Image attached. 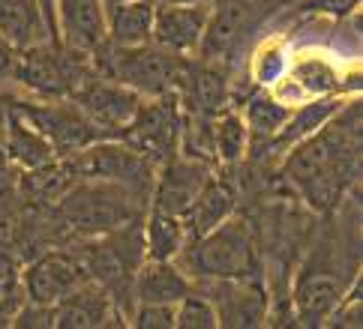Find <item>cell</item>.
I'll use <instances>...</instances> for the list:
<instances>
[{
	"label": "cell",
	"mask_w": 363,
	"mask_h": 329,
	"mask_svg": "<svg viewBox=\"0 0 363 329\" xmlns=\"http://www.w3.org/2000/svg\"><path fill=\"white\" fill-rule=\"evenodd\" d=\"M9 105L55 147L57 156H72L99 141V132L72 99H9Z\"/></svg>",
	"instance_id": "obj_9"
},
{
	"label": "cell",
	"mask_w": 363,
	"mask_h": 329,
	"mask_svg": "<svg viewBox=\"0 0 363 329\" xmlns=\"http://www.w3.org/2000/svg\"><path fill=\"white\" fill-rule=\"evenodd\" d=\"M252 69H255L258 84H274L277 78L285 72V51H282V45H279V42L264 45V48L255 54Z\"/></svg>",
	"instance_id": "obj_33"
},
{
	"label": "cell",
	"mask_w": 363,
	"mask_h": 329,
	"mask_svg": "<svg viewBox=\"0 0 363 329\" xmlns=\"http://www.w3.org/2000/svg\"><path fill=\"white\" fill-rule=\"evenodd\" d=\"M211 6L213 0L211 4L207 0H201V4H157L150 42H157L160 48L172 51V54L192 57L199 51Z\"/></svg>",
	"instance_id": "obj_14"
},
{
	"label": "cell",
	"mask_w": 363,
	"mask_h": 329,
	"mask_svg": "<svg viewBox=\"0 0 363 329\" xmlns=\"http://www.w3.org/2000/svg\"><path fill=\"white\" fill-rule=\"evenodd\" d=\"M235 207H238V189L235 183L223 174H213L207 177V183L199 189V195L192 197V204L184 209V231H186V246L192 240H199L207 231H213L216 225H223L228 216H235Z\"/></svg>",
	"instance_id": "obj_19"
},
{
	"label": "cell",
	"mask_w": 363,
	"mask_h": 329,
	"mask_svg": "<svg viewBox=\"0 0 363 329\" xmlns=\"http://www.w3.org/2000/svg\"><path fill=\"white\" fill-rule=\"evenodd\" d=\"M90 72V54L67 48L60 39H45L18 51L16 84L28 90L30 99H69Z\"/></svg>",
	"instance_id": "obj_6"
},
{
	"label": "cell",
	"mask_w": 363,
	"mask_h": 329,
	"mask_svg": "<svg viewBox=\"0 0 363 329\" xmlns=\"http://www.w3.org/2000/svg\"><path fill=\"white\" fill-rule=\"evenodd\" d=\"M129 323L138 329H172L174 326V306H160V302H135Z\"/></svg>",
	"instance_id": "obj_31"
},
{
	"label": "cell",
	"mask_w": 363,
	"mask_h": 329,
	"mask_svg": "<svg viewBox=\"0 0 363 329\" xmlns=\"http://www.w3.org/2000/svg\"><path fill=\"white\" fill-rule=\"evenodd\" d=\"M174 326L177 329H216L219 326L211 296L196 291V284H192V291L174 306Z\"/></svg>",
	"instance_id": "obj_30"
},
{
	"label": "cell",
	"mask_w": 363,
	"mask_h": 329,
	"mask_svg": "<svg viewBox=\"0 0 363 329\" xmlns=\"http://www.w3.org/2000/svg\"><path fill=\"white\" fill-rule=\"evenodd\" d=\"M147 197L118 183L106 180H75L67 195L51 207V219L60 233L72 240L111 233L129 221L145 219Z\"/></svg>",
	"instance_id": "obj_3"
},
{
	"label": "cell",
	"mask_w": 363,
	"mask_h": 329,
	"mask_svg": "<svg viewBox=\"0 0 363 329\" xmlns=\"http://www.w3.org/2000/svg\"><path fill=\"white\" fill-rule=\"evenodd\" d=\"M145 233V258L147 260H177L186 248V231L180 216H168L160 209H150L147 219H141Z\"/></svg>",
	"instance_id": "obj_27"
},
{
	"label": "cell",
	"mask_w": 363,
	"mask_h": 329,
	"mask_svg": "<svg viewBox=\"0 0 363 329\" xmlns=\"http://www.w3.org/2000/svg\"><path fill=\"white\" fill-rule=\"evenodd\" d=\"M67 162L79 180L118 183V186H126V189L150 197L157 165L147 162L145 156L135 153L133 147H126L118 138H99L94 144H87L79 153L67 156Z\"/></svg>",
	"instance_id": "obj_8"
},
{
	"label": "cell",
	"mask_w": 363,
	"mask_h": 329,
	"mask_svg": "<svg viewBox=\"0 0 363 329\" xmlns=\"http://www.w3.org/2000/svg\"><path fill=\"white\" fill-rule=\"evenodd\" d=\"M6 120H9V99L0 96V150H4V135H6ZM4 159V156H0Z\"/></svg>",
	"instance_id": "obj_37"
},
{
	"label": "cell",
	"mask_w": 363,
	"mask_h": 329,
	"mask_svg": "<svg viewBox=\"0 0 363 329\" xmlns=\"http://www.w3.org/2000/svg\"><path fill=\"white\" fill-rule=\"evenodd\" d=\"M79 180L72 174V168L67 162V156H57L40 168H30V171H18V189L24 197V207H33V209H51L72 183Z\"/></svg>",
	"instance_id": "obj_22"
},
{
	"label": "cell",
	"mask_w": 363,
	"mask_h": 329,
	"mask_svg": "<svg viewBox=\"0 0 363 329\" xmlns=\"http://www.w3.org/2000/svg\"><path fill=\"white\" fill-rule=\"evenodd\" d=\"M69 99L90 120V126L99 132V138H118V132L133 120V114L141 105V96L135 90L111 81V78L99 75L96 69L84 78Z\"/></svg>",
	"instance_id": "obj_11"
},
{
	"label": "cell",
	"mask_w": 363,
	"mask_h": 329,
	"mask_svg": "<svg viewBox=\"0 0 363 329\" xmlns=\"http://www.w3.org/2000/svg\"><path fill=\"white\" fill-rule=\"evenodd\" d=\"M160 0H123L106 9V42L145 45L153 36V16Z\"/></svg>",
	"instance_id": "obj_24"
},
{
	"label": "cell",
	"mask_w": 363,
	"mask_h": 329,
	"mask_svg": "<svg viewBox=\"0 0 363 329\" xmlns=\"http://www.w3.org/2000/svg\"><path fill=\"white\" fill-rule=\"evenodd\" d=\"M126 323L114 306L111 294L96 282L82 284L79 291L55 302V329H102Z\"/></svg>",
	"instance_id": "obj_18"
},
{
	"label": "cell",
	"mask_w": 363,
	"mask_h": 329,
	"mask_svg": "<svg viewBox=\"0 0 363 329\" xmlns=\"http://www.w3.org/2000/svg\"><path fill=\"white\" fill-rule=\"evenodd\" d=\"M16 66H18V48L0 36V90L16 84Z\"/></svg>",
	"instance_id": "obj_35"
},
{
	"label": "cell",
	"mask_w": 363,
	"mask_h": 329,
	"mask_svg": "<svg viewBox=\"0 0 363 329\" xmlns=\"http://www.w3.org/2000/svg\"><path fill=\"white\" fill-rule=\"evenodd\" d=\"M250 28H252V9L243 0H219V4L211 6L196 57L207 63H223L235 57Z\"/></svg>",
	"instance_id": "obj_15"
},
{
	"label": "cell",
	"mask_w": 363,
	"mask_h": 329,
	"mask_svg": "<svg viewBox=\"0 0 363 329\" xmlns=\"http://www.w3.org/2000/svg\"><path fill=\"white\" fill-rule=\"evenodd\" d=\"M289 114H291V105L270 93H258L250 99V105H246V111L240 117L246 123V132H250V153L255 159L267 156L270 141L277 138V132L289 120Z\"/></svg>",
	"instance_id": "obj_26"
},
{
	"label": "cell",
	"mask_w": 363,
	"mask_h": 329,
	"mask_svg": "<svg viewBox=\"0 0 363 329\" xmlns=\"http://www.w3.org/2000/svg\"><path fill=\"white\" fill-rule=\"evenodd\" d=\"M357 240H345L342 228H328L309 248L294 279V314L303 326L324 323L357 284Z\"/></svg>",
	"instance_id": "obj_2"
},
{
	"label": "cell",
	"mask_w": 363,
	"mask_h": 329,
	"mask_svg": "<svg viewBox=\"0 0 363 329\" xmlns=\"http://www.w3.org/2000/svg\"><path fill=\"white\" fill-rule=\"evenodd\" d=\"M160 4H201V0H160ZM211 4V0H207Z\"/></svg>",
	"instance_id": "obj_39"
},
{
	"label": "cell",
	"mask_w": 363,
	"mask_h": 329,
	"mask_svg": "<svg viewBox=\"0 0 363 329\" xmlns=\"http://www.w3.org/2000/svg\"><path fill=\"white\" fill-rule=\"evenodd\" d=\"M87 282H90V275L72 246L45 248V252L28 260V267H21L24 299L40 302V306H55V302L69 296L72 291H79Z\"/></svg>",
	"instance_id": "obj_10"
},
{
	"label": "cell",
	"mask_w": 363,
	"mask_h": 329,
	"mask_svg": "<svg viewBox=\"0 0 363 329\" xmlns=\"http://www.w3.org/2000/svg\"><path fill=\"white\" fill-rule=\"evenodd\" d=\"M189 291H192V279L177 267V260H147L145 258L133 282L135 302L177 306Z\"/></svg>",
	"instance_id": "obj_20"
},
{
	"label": "cell",
	"mask_w": 363,
	"mask_h": 329,
	"mask_svg": "<svg viewBox=\"0 0 363 329\" xmlns=\"http://www.w3.org/2000/svg\"><path fill=\"white\" fill-rule=\"evenodd\" d=\"M211 138H213L216 165H238L246 159V153H250V132H246L243 117L228 108L213 117Z\"/></svg>",
	"instance_id": "obj_28"
},
{
	"label": "cell",
	"mask_w": 363,
	"mask_h": 329,
	"mask_svg": "<svg viewBox=\"0 0 363 329\" xmlns=\"http://www.w3.org/2000/svg\"><path fill=\"white\" fill-rule=\"evenodd\" d=\"M204 291L216 308L219 326H264L267 321V294L258 282H231V279H204Z\"/></svg>",
	"instance_id": "obj_16"
},
{
	"label": "cell",
	"mask_w": 363,
	"mask_h": 329,
	"mask_svg": "<svg viewBox=\"0 0 363 329\" xmlns=\"http://www.w3.org/2000/svg\"><path fill=\"white\" fill-rule=\"evenodd\" d=\"M90 63H94V69L99 75L135 90L141 99H153V96L174 93L180 72L186 66V57L172 54V51L160 48L157 42H145V45L102 42L90 54Z\"/></svg>",
	"instance_id": "obj_5"
},
{
	"label": "cell",
	"mask_w": 363,
	"mask_h": 329,
	"mask_svg": "<svg viewBox=\"0 0 363 329\" xmlns=\"http://www.w3.org/2000/svg\"><path fill=\"white\" fill-rule=\"evenodd\" d=\"M55 30L67 48L94 54L106 42V0H55Z\"/></svg>",
	"instance_id": "obj_17"
},
{
	"label": "cell",
	"mask_w": 363,
	"mask_h": 329,
	"mask_svg": "<svg viewBox=\"0 0 363 329\" xmlns=\"http://www.w3.org/2000/svg\"><path fill=\"white\" fill-rule=\"evenodd\" d=\"M333 81H336V72L321 60H306L297 66V72H294V84H301L306 93H321V90H328Z\"/></svg>",
	"instance_id": "obj_32"
},
{
	"label": "cell",
	"mask_w": 363,
	"mask_h": 329,
	"mask_svg": "<svg viewBox=\"0 0 363 329\" xmlns=\"http://www.w3.org/2000/svg\"><path fill=\"white\" fill-rule=\"evenodd\" d=\"M213 171H216L213 165L189 159V156H180V153L172 156L153 174L147 207L168 213V216H184V209L192 204V197L199 195V189L204 186Z\"/></svg>",
	"instance_id": "obj_12"
},
{
	"label": "cell",
	"mask_w": 363,
	"mask_h": 329,
	"mask_svg": "<svg viewBox=\"0 0 363 329\" xmlns=\"http://www.w3.org/2000/svg\"><path fill=\"white\" fill-rule=\"evenodd\" d=\"M0 36L9 39L18 51L45 39H57L40 0H0Z\"/></svg>",
	"instance_id": "obj_21"
},
{
	"label": "cell",
	"mask_w": 363,
	"mask_h": 329,
	"mask_svg": "<svg viewBox=\"0 0 363 329\" xmlns=\"http://www.w3.org/2000/svg\"><path fill=\"white\" fill-rule=\"evenodd\" d=\"M24 219V197L18 189V168L0 159V246H16Z\"/></svg>",
	"instance_id": "obj_29"
},
{
	"label": "cell",
	"mask_w": 363,
	"mask_h": 329,
	"mask_svg": "<svg viewBox=\"0 0 363 329\" xmlns=\"http://www.w3.org/2000/svg\"><path fill=\"white\" fill-rule=\"evenodd\" d=\"M180 132H184V108L177 102V93H165L141 99L133 120L118 132V141L160 168L180 153Z\"/></svg>",
	"instance_id": "obj_7"
},
{
	"label": "cell",
	"mask_w": 363,
	"mask_h": 329,
	"mask_svg": "<svg viewBox=\"0 0 363 329\" xmlns=\"http://www.w3.org/2000/svg\"><path fill=\"white\" fill-rule=\"evenodd\" d=\"M342 105L345 102L340 96H318V99H309L306 105H297V108H291L289 120L282 123V129L277 132V138L270 141L267 153L285 156V153L294 147V144H301L303 138L313 135V132H318L336 111L342 108Z\"/></svg>",
	"instance_id": "obj_25"
},
{
	"label": "cell",
	"mask_w": 363,
	"mask_h": 329,
	"mask_svg": "<svg viewBox=\"0 0 363 329\" xmlns=\"http://www.w3.org/2000/svg\"><path fill=\"white\" fill-rule=\"evenodd\" d=\"M12 326H24V329H48L55 326V306H40V302H28L18 308V314L12 318Z\"/></svg>",
	"instance_id": "obj_34"
},
{
	"label": "cell",
	"mask_w": 363,
	"mask_h": 329,
	"mask_svg": "<svg viewBox=\"0 0 363 329\" xmlns=\"http://www.w3.org/2000/svg\"><path fill=\"white\" fill-rule=\"evenodd\" d=\"M174 93L186 117H207L211 120V117L228 108L231 81H228V72L223 69V63H207V60L189 63L186 60Z\"/></svg>",
	"instance_id": "obj_13"
},
{
	"label": "cell",
	"mask_w": 363,
	"mask_h": 329,
	"mask_svg": "<svg viewBox=\"0 0 363 329\" xmlns=\"http://www.w3.org/2000/svg\"><path fill=\"white\" fill-rule=\"evenodd\" d=\"M180 258L192 270L196 279H231V282H258L262 260L250 221L240 216H228L223 225L192 240ZM177 258V260H180Z\"/></svg>",
	"instance_id": "obj_4"
},
{
	"label": "cell",
	"mask_w": 363,
	"mask_h": 329,
	"mask_svg": "<svg viewBox=\"0 0 363 329\" xmlns=\"http://www.w3.org/2000/svg\"><path fill=\"white\" fill-rule=\"evenodd\" d=\"M360 0H306L303 9L306 12H321V16H333V18H345L357 9Z\"/></svg>",
	"instance_id": "obj_36"
},
{
	"label": "cell",
	"mask_w": 363,
	"mask_h": 329,
	"mask_svg": "<svg viewBox=\"0 0 363 329\" xmlns=\"http://www.w3.org/2000/svg\"><path fill=\"white\" fill-rule=\"evenodd\" d=\"M114 4H123V0H106V9H108V6H114Z\"/></svg>",
	"instance_id": "obj_40"
},
{
	"label": "cell",
	"mask_w": 363,
	"mask_h": 329,
	"mask_svg": "<svg viewBox=\"0 0 363 329\" xmlns=\"http://www.w3.org/2000/svg\"><path fill=\"white\" fill-rule=\"evenodd\" d=\"M360 171V108L345 102L318 132L285 153L282 174L301 197L330 213Z\"/></svg>",
	"instance_id": "obj_1"
},
{
	"label": "cell",
	"mask_w": 363,
	"mask_h": 329,
	"mask_svg": "<svg viewBox=\"0 0 363 329\" xmlns=\"http://www.w3.org/2000/svg\"><path fill=\"white\" fill-rule=\"evenodd\" d=\"M40 6H43V12L48 16V21H51V28H55V0H40ZM57 33V30H55Z\"/></svg>",
	"instance_id": "obj_38"
},
{
	"label": "cell",
	"mask_w": 363,
	"mask_h": 329,
	"mask_svg": "<svg viewBox=\"0 0 363 329\" xmlns=\"http://www.w3.org/2000/svg\"><path fill=\"white\" fill-rule=\"evenodd\" d=\"M0 156L18 171H30V168H40L51 159H57L55 147H51L12 105H9V120H6V135H4V150H0Z\"/></svg>",
	"instance_id": "obj_23"
}]
</instances>
